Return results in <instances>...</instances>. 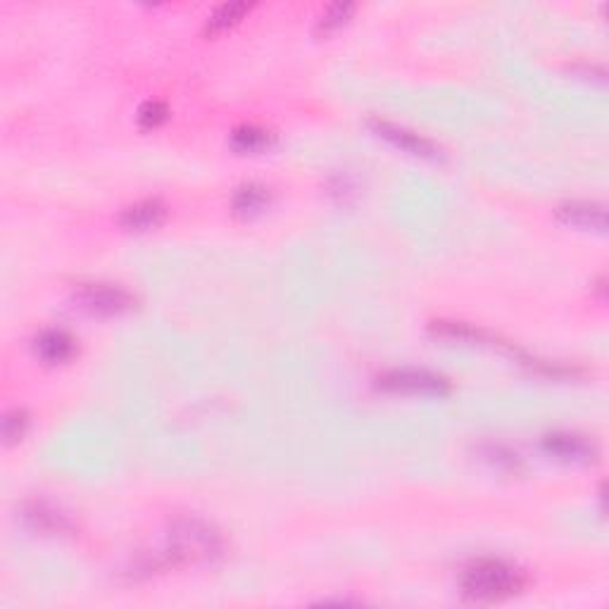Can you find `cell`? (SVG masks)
Here are the masks:
<instances>
[{
  "label": "cell",
  "instance_id": "cell-1",
  "mask_svg": "<svg viewBox=\"0 0 609 609\" xmlns=\"http://www.w3.org/2000/svg\"><path fill=\"white\" fill-rule=\"evenodd\" d=\"M526 588V573L502 560L474 561L462 573V593L476 603H500Z\"/></svg>",
  "mask_w": 609,
  "mask_h": 609
},
{
  "label": "cell",
  "instance_id": "cell-4",
  "mask_svg": "<svg viewBox=\"0 0 609 609\" xmlns=\"http://www.w3.org/2000/svg\"><path fill=\"white\" fill-rule=\"evenodd\" d=\"M74 300L79 303V307L91 315H120V312L132 310L134 298L132 293H126L120 286H108V283H89V286H81L74 295Z\"/></svg>",
  "mask_w": 609,
  "mask_h": 609
},
{
  "label": "cell",
  "instance_id": "cell-5",
  "mask_svg": "<svg viewBox=\"0 0 609 609\" xmlns=\"http://www.w3.org/2000/svg\"><path fill=\"white\" fill-rule=\"evenodd\" d=\"M545 453L552 454L555 460L573 462V465H585L595 460V445L576 433H552L543 441Z\"/></svg>",
  "mask_w": 609,
  "mask_h": 609
},
{
  "label": "cell",
  "instance_id": "cell-6",
  "mask_svg": "<svg viewBox=\"0 0 609 609\" xmlns=\"http://www.w3.org/2000/svg\"><path fill=\"white\" fill-rule=\"evenodd\" d=\"M371 126H374V132H377L379 136H383L386 141L398 145V148L407 150V153H412V155L436 157V145L431 144V141H426L424 136H419V134L407 132L402 126H395L390 124V122H381V120L371 122Z\"/></svg>",
  "mask_w": 609,
  "mask_h": 609
},
{
  "label": "cell",
  "instance_id": "cell-9",
  "mask_svg": "<svg viewBox=\"0 0 609 609\" xmlns=\"http://www.w3.org/2000/svg\"><path fill=\"white\" fill-rule=\"evenodd\" d=\"M165 219V205L160 200H141V203L132 205L124 209L122 215V224L132 231H145V229L157 227Z\"/></svg>",
  "mask_w": 609,
  "mask_h": 609
},
{
  "label": "cell",
  "instance_id": "cell-11",
  "mask_svg": "<svg viewBox=\"0 0 609 609\" xmlns=\"http://www.w3.org/2000/svg\"><path fill=\"white\" fill-rule=\"evenodd\" d=\"M233 148L240 150V153H255V150H262L264 145H269L272 141V134L260 129V126H239L231 136Z\"/></svg>",
  "mask_w": 609,
  "mask_h": 609
},
{
  "label": "cell",
  "instance_id": "cell-8",
  "mask_svg": "<svg viewBox=\"0 0 609 609\" xmlns=\"http://www.w3.org/2000/svg\"><path fill=\"white\" fill-rule=\"evenodd\" d=\"M37 353L50 365H60L74 355V338L60 329L43 331L37 338Z\"/></svg>",
  "mask_w": 609,
  "mask_h": 609
},
{
  "label": "cell",
  "instance_id": "cell-3",
  "mask_svg": "<svg viewBox=\"0 0 609 609\" xmlns=\"http://www.w3.org/2000/svg\"><path fill=\"white\" fill-rule=\"evenodd\" d=\"M379 389L390 390V393L445 395L450 390V383L426 369H393L379 377Z\"/></svg>",
  "mask_w": 609,
  "mask_h": 609
},
{
  "label": "cell",
  "instance_id": "cell-7",
  "mask_svg": "<svg viewBox=\"0 0 609 609\" xmlns=\"http://www.w3.org/2000/svg\"><path fill=\"white\" fill-rule=\"evenodd\" d=\"M564 224L579 229H593V231H603L604 229V209L595 203H567L557 209Z\"/></svg>",
  "mask_w": 609,
  "mask_h": 609
},
{
  "label": "cell",
  "instance_id": "cell-14",
  "mask_svg": "<svg viewBox=\"0 0 609 609\" xmlns=\"http://www.w3.org/2000/svg\"><path fill=\"white\" fill-rule=\"evenodd\" d=\"M138 120H141V124H144L145 129H155L157 124H162V122L167 120V108L157 101L145 102L144 108H141V112H138Z\"/></svg>",
  "mask_w": 609,
  "mask_h": 609
},
{
  "label": "cell",
  "instance_id": "cell-13",
  "mask_svg": "<svg viewBox=\"0 0 609 609\" xmlns=\"http://www.w3.org/2000/svg\"><path fill=\"white\" fill-rule=\"evenodd\" d=\"M27 519L37 526L38 531H65V529H69L65 517L55 509H48L46 505H34L27 512Z\"/></svg>",
  "mask_w": 609,
  "mask_h": 609
},
{
  "label": "cell",
  "instance_id": "cell-10",
  "mask_svg": "<svg viewBox=\"0 0 609 609\" xmlns=\"http://www.w3.org/2000/svg\"><path fill=\"white\" fill-rule=\"evenodd\" d=\"M269 205V191L260 184H245L240 186L236 196H233V209L240 217H255L260 215Z\"/></svg>",
  "mask_w": 609,
  "mask_h": 609
},
{
  "label": "cell",
  "instance_id": "cell-15",
  "mask_svg": "<svg viewBox=\"0 0 609 609\" xmlns=\"http://www.w3.org/2000/svg\"><path fill=\"white\" fill-rule=\"evenodd\" d=\"M27 429V414L19 412V410H15V412L5 414V419H3V436H5L7 443L17 441L22 433H25Z\"/></svg>",
  "mask_w": 609,
  "mask_h": 609
},
{
  "label": "cell",
  "instance_id": "cell-12",
  "mask_svg": "<svg viewBox=\"0 0 609 609\" xmlns=\"http://www.w3.org/2000/svg\"><path fill=\"white\" fill-rule=\"evenodd\" d=\"M248 10H251L248 3H224V5L217 7L215 13L208 17V31L215 34V31H221L227 29V27L236 25Z\"/></svg>",
  "mask_w": 609,
  "mask_h": 609
},
{
  "label": "cell",
  "instance_id": "cell-16",
  "mask_svg": "<svg viewBox=\"0 0 609 609\" xmlns=\"http://www.w3.org/2000/svg\"><path fill=\"white\" fill-rule=\"evenodd\" d=\"M350 13H353V5H347V3L346 5H343V3H338V5H331L329 10L322 15V22H319V25H322V29L329 31V29H334V27H341Z\"/></svg>",
  "mask_w": 609,
  "mask_h": 609
},
{
  "label": "cell",
  "instance_id": "cell-2",
  "mask_svg": "<svg viewBox=\"0 0 609 609\" xmlns=\"http://www.w3.org/2000/svg\"><path fill=\"white\" fill-rule=\"evenodd\" d=\"M221 536L203 521H181L169 531L165 561L167 564H212L221 557Z\"/></svg>",
  "mask_w": 609,
  "mask_h": 609
}]
</instances>
